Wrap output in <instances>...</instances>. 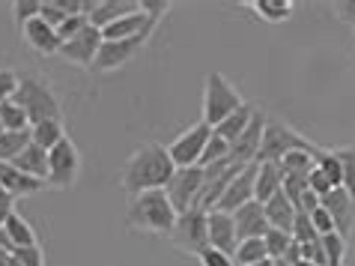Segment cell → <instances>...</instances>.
<instances>
[{
	"mask_svg": "<svg viewBox=\"0 0 355 266\" xmlns=\"http://www.w3.org/2000/svg\"><path fill=\"white\" fill-rule=\"evenodd\" d=\"M176 171V165L167 153V147L162 144H144L141 150H135L129 156V162L123 167V189L132 194L141 192H155L164 189L171 183V176Z\"/></svg>",
	"mask_w": 355,
	"mask_h": 266,
	"instance_id": "6da1fadb",
	"label": "cell"
},
{
	"mask_svg": "<svg viewBox=\"0 0 355 266\" xmlns=\"http://www.w3.org/2000/svg\"><path fill=\"white\" fill-rule=\"evenodd\" d=\"M176 219H180V213L173 210V203L167 198L164 189L135 194L129 201V213H125L129 228L144 231V233H167L171 236Z\"/></svg>",
	"mask_w": 355,
	"mask_h": 266,
	"instance_id": "7a4b0ae2",
	"label": "cell"
},
{
	"mask_svg": "<svg viewBox=\"0 0 355 266\" xmlns=\"http://www.w3.org/2000/svg\"><path fill=\"white\" fill-rule=\"evenodd\" d=\"M12 102L24 108V114L31 117V126L45 120H60V99L51 90L48 78H42L39 72L18 75V90L12 96Z\"/></svg>",
	"mask_w": 355,
	"mask_h": 266,
	"instance_id": "3957f363",
	"label": "cell"
},
{
	"mask_svg": "<svg viewBox=\"0 0 355 266\" xmlns=\"http://www.w3.org/2000/svg\"><path fill=\"white\" fill-rule=\"evenodd\" d=\"M295 150H308V153H317L320 147L311 144L304 135H299L287 126L278 117H269L266 120V132H263V144H260V153H257V165L263 162H281L287 153H295Z\"/></svg>",
	"mask_w": 355,
	"mask_h": 266,
	"instance_id": "277c9868",
	"label": "cell"
},
{
	"mask_svg": "<svg viewBox=\"0 0 355 266\" xmlns=\"http://www.w3.org/2000/svg\"><path fill=\"white\" fill-rule=\"evenodd\" d=\"M245 105V99L239 96V90L227 81L221 72H209L206 75V87H203V123H209L212 129L218 123H224L233 111H239Z\"/></svg>",
	"mask_w": 355,
	"mask_h": 266,
	"instance_id": "5b68a950",
	"label": "cell"
},
{
	"mask_svg": "<svg viewBox=\"0 0 355 266\" xmlns=\"http://www.w3.org/2000/svg\"><path fill=\"white\" fill-rule=\"evenodd\" d=\"M206 219H209V213L197 210V206L189 213H180V219H176L171 231V242L180 251L197 258L203 249H209V224H206Z\"/></svg>",
	"mask_w": 355,
	"mask_h": 266,
	"instance_id": "8992f818",
	"label": "cell"
},
{
	"mask_svg": "<svg viewBox=\"0 0 355 266\" xmlns=\"http://www.w3.org/2000/svg\"><path fill=\"white\" fill-rule=\"evenodd\" d=\"M81 174V153L72 144V138H66L48 153V185L51 189H72Z\"/></svg>",
	"mask_w": 355,
	"mask_h": 266,
	"instance_id": "52a82bcc",
	"label": "cell"
},
{
	"mask_svg": "<svg viewBox=\"0 0 355 266\" xmlns=\"http://www.w3.org/2000/svg\"><path fill=\"white\" fill-rule=\"evenodd\" d=\"M167 198H171L176 213H189L197 206V198L203 192V167H176L171 183L164 185Z\"/></svg>",
	"mask_w": 355,
	"mask_h": 266,
	"instance_id": "ba28073f",
	"label": "cell"
},
{
	"mask_svg": "<svg viewBox=\"0 0 355 266\" xmlns=\"http://www.w3.org/2000/svg\"><path fill=\"white\" fill-rule=\"evenodd\" d=\"M209 138H212V126L209 123H194L191 129H185L176 141L167 147V153H171V159L176 167H194V165H200L203 159V150H206V144H209Z\"/></svg>",
	"mask_w": 355,
	"mask_h": 266,
	"instance_id": "9c48e42d",
	"label": "cell"
},
{
	"mask_svg": "<svg viewBox=\"0 0 355 266\" xmlns=\"http://www.w3.org/2000/svg\"><path fill=\"white\" fill-rule=\"evenodd\" d=\"M150 42V33L135 36V39H120V42H102L98 48V57L93 63V72H114V69H123L125 63H132L137 54L144 51V45Z\"/></svg>",
	"mask_w": 355,
	"mask_h": 266,
	"instance_id": "30bf717a",
	"label": "cell"
},
{
	"mask_svg": "<svg viewBox=\"0 0 355 266\" xmlns=\"http://www.w3.org/2000/svg\"><path fill=\"white\" fill-rule=\"evenodd\" d=\"M105 42V36L98 27L93 24H87L81 33H78L75 39H69V42H63L60 48V57L69 63H75V66H84V69H93L96 63V57H98V48H102Z\"/></svg>",
	"mask_w": 355,
	"mask_h": 266,
	"instance_id": "8fae6325",
	"label": "cell"
},
{
	"mask_svg": "<svg viewBox=\"0 0 355 266\" xmlns=\"http://www.w3.org/2000/svg\"><path fill=\"white\" fill-rule=\"evenodd\" d=\"M141 9V0H84L81 15L98 31H105L107 24H114L116 18L132 15Z\"/></svg>",
	"mask_w": 355,
	"mask_h": 266,
	"instance_id": "7c38bea8",
	"label": "cell"
},
{
	"mask_svg": "<svg viewBox=\"0 0 355 266\" xmlns=\"http://www.w3.org/2000/svg\"><path fill=\"white\" fill-rule=\"evenodd\" d=\"M254 183H257V162H254V165H245L242 171L236 174V180L227 185L224 198L218 201V206H215V210L233 215L236 210H242L245 203H251V201H254Z\"/></svg>",
	"mask_w": 355,
	"mask_h": 266,
	"instance_id": "4fadbf2b",
	"label": "cell"
},
{
	"mask_svg": "<svg viewBox=\"0 0 355 266\" xmlns=\"http://www.w3.org/2000/svg\"><path fill=\"white\" fill-rule=\"evenodd\" d=\"M266 111H257L254 114V120L248 123V129H245L236 141L230 144V159L236 165H254L257 162V153H260V144H263V132H266Z\"/></svg>",
	"mask_w": 355,
	"mask_h": 266,
	"instance_id": "5bb4252c",
	"label": "cell"
},
{
	"mask_svg": "<svg viewBox=\"0 0 355 266\" xmlns=\"http://www.w3.org/2000/svg\"><path fill=\"white\" fill-rule=\"evenodd\" d=\"M320 203L329 210L331 222H334V231H338L340 236H349L355 231V198L343 189V185L331 189L325 198H320Z\"/></svg>",
	"mask_w": 355,
	"mask_h": 266,
	"instance_id": "9a60e30c",
	"label": "cell"
},
{
	"mask_svg": "<svg viewBox=\"0 0 355 266\" xmlns=\"http://www.w3.org/2000/svg\"><path fill=\"white\" fill-rule=\"evenodd\" d=\"M233 224H236V240H263L266 231H269V219H266V210L260 201L245 203L242 210L233 213Z\"/></svg>",
	"mask_w": 355,
	"mask_h": 266,
	"instance_id": "2e32d148",
	"label": "cell"
},
{
	"mask_svg": "<svg viewBox=\"0 0 355 266\" xmlns=\"http://www.w3.org/2000/svg\"><path fill=\"white\" fill-rule=\"evenodd\" d=\"M155 27H159V22L146 15L144 9H137V13L123 15V18H116L114 24H107L102 31V36L107 39V42H120V39H135V36H144V33L153 36Z\"/></svg>",
	"mask_w": 355,
	"mask_h": 266,
	"instance_id": "e0dca14e",
	"label": "cell"
},
{
	"mask_svg": "<svg viewBox=\"0 0 355 266\" xmlns=\"http://www.w3.org/2000/svg\"><path fill=\"white\" fill-rule=\"evenodd\" d=\"M21 33H24V42L33 48L36 54H42V57H51V54H60V36H57V31L51 24H45L42 18H33V22H27L21 27Z\"/></svg>",
	"mask_w": 355,
	"mask_h": 266,
	"instance_id": "ac0fdd59",
	"label": "cell"
},
{
	"mask_svg": "<svg viewBox=\"0 0 355 266\" xmlns=\"http://www.w3.org/2000/svg\"><path fill=\"white\" fill-rule=\"evenodd\" d=\"M45 185H48L45 180L21 174L12 162H0V189H6L9 194H15V198H33V194H39Z\"/></svg>",
	"mask_w": 355,
	"mask_h": 266,
	"instance_id": "d6986e66",
	"label": "cell"
},
{
	"mask_svg": "<svg viewBox=\"0 0 355 266\" xmlns=\"http://www.w3.org/2000/svg\"><path fill=\"white\" fill-rule=\"evenodd\" d=\"M206 224H209V245H212V249H218V251H224V254H230V258H233L236 245H239V240H236L233 215L212 210L209 219H206Z\"/></svg>",
	"mask_w": 355,
	"mask_h": 266,
	"instance_id": "ffe728a7",
	"label": "cell"
},
{
	"mask_svg": "<svg viewBox=\"0 0 355 266\" xmlns=\"http://www.w3.org/2000/svg\"><path fill=\"white\" fill-rule=\"evenodd\" d=\"M278 192H284V171L278 162L257 165V183H254V201H272Z\"/></svg>",
	"mask_w": 355,
	"mask_h": 266,
	"instance_id": "44dd1931",
	"label": "cell"
},
{
	"mask_svg": "<svg viewBox=\"0 0 355 266\" xmlns=\"http://www.w3.org/2000/svg\"><path fill=\"white\" fill-rule=\"evenodd\" d=\"M263 210H266V219H269V228L293 233V222H295V213H299V210H295V203L284 192H278L272 201H266Z\"/></svg>",
	"mask_w": 355,
	"mask_h": 266,
	"instance_id": "7402d4cb",
	"label": "cell"
},
{
	"mask_svg": "<svg viewBox=\"0 0 355 266\" xmlns=\"http://www.w3.org/2000/svg\"><path fill=\"white\" fill-rule=\"evenodd\" d=\"M260 111V108L257 105H251V102H245L242 108H239V111H233L230 117H227V120L224 123H218V126H215V135H218V138H224V141L227 144H233L236 141V138H239L245 129H248V123L254 120V114H257Z\"/></svg>",
	"mask_w": 355,
	"mask_h": 266,
	"instance_id": "603a6c76",
	"label": "cell"
},
{
	"mask_svg": "<svg viewBox=\"0 0 355 266\" xmlns=\"http://www.w3.org/2000/svg\"><path fill=\"white\" fill-rule=\"evenodd\" d=\"M18 171L21 174H27V176H36V180H45L48 183V153L42 150V147H36V144H31L27 150L18 156V159L12 162Z\"/></svg>",
	"mask_w": 355,
	"mask_h": 266,
	"instance_id": "cb8c5ba5",
	"label": "cell"
},
{
	"mask_svg": "<svg viewBox=\"0 0 355 266\" xmlns=\"http://www.w3.org/2000/svg\"><path fill=\"white\" fill-rule=\"evenodd\" d=\"M31 135H33V144L42 147L45 153H51L57 144L66 141V129H63V120H45V123H36L31 126Z\"/></svg>",
	"mask_w": 355,
	"mask_h": 266,
	"instance_id": "d4e9b609",
	"label": "cell"
},
{
	"mask_svg": "<svg viewBox=\"0 0 355 266\" xmlns=\"http://www.w3.org/2000/svg\"><path fill=\"white\" fill-rule=\"evenodd\" d=\"M248 6L263 18V22H269V24L287 22V18L293 15V9H295L293 0H251Z\"/></svg>",
	"mask_w": 355,
	"mask_h": 266,
	"instance_id": "484cf974",
	"label": "cell"
},
{
	"mask_svg": "<svg viewBox=\"0 0 355 266\" xmlns=\"http://www.w3.org/2000/svg\"><path fill=\"white\" fill-rule=\"evenodd\" d=\"M322 153V147L317 153H308V150H295V153H287L284 159L278 162L284 174H295V176H311V171L317 167V156Z\"/></svg>",
	"mask_w": 355,
	"mask_h": 266,
	"instance_id": "4316f807",
	"label": "cell"
},
{
	"mask_svg": "<svg viewBox=\"0 0 355 266\" xmlns=\"http://www.w3.org/2000/svg\"><path fill=\"white\" fill-rule=\"evenodd\" d=\"M31 144H33L31 129H24V132H3V135H0V162H15Z\"/></svg>",
	"mask_w": 355,
	"mask_h": 266,
	"instance_id": "83f0119b",
	"label": "cell"
},
{
	"mask_svg": "<svg viewBox=\"0 0 355 266\" xmlns=\"http://www.w3.org/2000/svg\"><path fill=\"white\" fill-rule=\"evenodd\" d=\"M6 233L12 236V242H15V251L18 249H31V245H39V240H36V233H33V228H31V222L24 219L21 213H15L12 219H9L6 224Z\"/></svg>",
	"mask_w": 355,
	"mask_h": 266,
	"instance_id": "f1b7e54d",
	"label": "cell"
},
{
	"mask_svg": "<svg viewBox=\"0 0 355 266\" xmlns=\"http://www.w3.org/2000/svg\"><path fill=\"white\" fill-rule=\"evenodd\" d=\"M260 260H272L263 240H242L239 245H236V251H233L236 266H251V263H260Z\"/></svg>",
	"mask_w": 355,
	"mask_h": 266,
	"instance_id": "f546056e",
	"label": "cell"
},
{
	"mask_svg": "<svg viewBox=\"0 0 355 266\" xmlns=\"http://www.w3.org/2000/svg\"><path fill=\"white\" fill-rule=\"evenodd\" d=\"M0 123H3L6 132H24V129H31V117H27L24 108L18 105V102H12V99L0 105Z\"/></svg>",
	"mask_w": 355,
	"mask_h": 266,
	"instance_id": "4dcf8cb0",
	"label": "cell"
},
{
	"mask_svg": "<svg viewBox=\"0 0 355 266\" xmlns=\"http://www.w3.org/2000/svg\"><path fill=\"white\" fill-rule=\"evenodd\" d=\"M322 242V251H325V260L329 266H343V258H347V236H340L338 231L320 236Z\"/></svg>",
	"mask_w": 355,
	"mask_h": 266,
	"instance_id": "1f68e13d",
	"label": "cell"
},
{
	"mask_svg": "<svg viewBox=\"0 0 355 266\" xmlns=\"http://www.w3.org/2000/svg\"><path fill=\"white\" fill-rule=\"evenodd\" d=\"M263 242H266V251H269V258H272V260H278V258H284V254L290 251V245H293L295 240H293V233H290V231L269 228V231H266V236H263Z\"/></svg>",
	"mask_w": 355,
	"mask_h": 266,
	"instance_id": "d6a6232c",
	"label": "cell"
},
{
	"mask_svg": "<svg viewBox=\"0 0 355 266\" xmlns=\"http://www.w3.org/2000/svg\"><path fill=\"white\" fill-rule=\"evenodd\" d=\"M334 156L340 159V167H343V189H347L352 198H355V144L338 147Z\"/></svg>",
	"mask_w": 355,
	"mask_h": 266,
	"instance_id": "836d02e7",
	"label": "cell"
},
{
	"mask_svg": "<svg viewBox=\"0 0 355 266\" xmlns=\"http://www.w3.org/2000/svg\"><path fill=\"white\" fill-rule=\"evenodd\" d=\"M221 159H230V144L212 132L209 144H206V150H203V159H200V165H197V167H209V165L221 162Z\"/></svg>",
	"mask_w": 355,
	"mask_h": 266,
	"instance_id": "e575fe53",
	"label": "cell"
},
{
	"mask_svg": "<svg viewBox=\"0 0 355 266\" xmlns=\"http://www.w3.org/2000/svg\"><path fill=\"white\" fill-rule=\"evenodd\" d=\"M317 167L325 176H329L334 185H343V167H340V159L334 156V150H322L317 156Z\"/></svg>",
	"mask_w": 355,
	"mask_h": 266,
	"instance_id": "d590c367",
	"label": "cell"
},
{
	"mask_svg": "<svg viewBox=\"0 0 355 266\" xmlns=\"http://www.w3.org/2000/svg\"><path fill=\"white\" fill-rule=\"evenodd\" d=\"M293 240L295 242H317L320 240V233L317 228H313V222H311V215L308 213H295V222H293Z\"/></svg>",
	"mask_w": 355,
	"mask_h": 266,
	"instance_id": "8d00e7d4",
	"label": "cell"
},
{
	"mask_svg": "<svg viewBox=\"0 0 355 266\" xmlns=\"http://www.w3.org/2000/svg\"><path fill=\"white\" fill-rule=\"evenodd\" d=\"M12 15H15V22L24 27L27 22H33V18L42 15V0H15Z\"/></svg>",
	"mask_w": 355,
	"mask_h": 266,
	"instance_id": "74e56055",
	"label": "cell"
},
{
	"mask_svg": "<svg viewBox=\"0 0 355 266\" xmlns=\"http://www.w3.org/2000/svg\"><path fill=\"white\" fill-rule=\"evenodd\" d=\"M39 18H42L45 24H51L54 31H57V27H60L66 18H72V15H69L66 9L60 6V0H42V15H39Z\"/></svg>",
	"mask_w": 355,
	"mask_h": 266,
	"instance_id": "f35d334b",
	"label": "cell"
},
{
	"mask_svg": "<svg viewBox=\"0 0 355 266\" xmlns=\"http://www.w3.org/2000/svg\"><path fill=\"white\" fill-rule=\"evenodd\" d=\"M308 192V176H295V174H284V194L293 201V203H299V198Z\"/></svg>",
	"mask_w": 355,
	"mask_h": 266,
	"instance_id": "ab89813d",
	"label": "cell"
},
{
	"mask_svg": "<svg viewBox=\"0 0 355 266\" xmlns=\"http://www.w3.org/2000/svg\"><path fill=\"white\" fill-rule=\"evenodd\" d=\"M87 24H90V22H87L84 15H72V18H66V22L57 27V36H60V42H69V39H75Z\"/></svg>",
	"mask_w": 355,
	"mask_h": 266,
	"instance_id": "60d3db41",
	"label": "cell"
},
{
	"mask_svg": "<svg viewBox=\"0 0 355 266\" xmlns=\"http://www.w3.org/2000/svg\"><path fill=\"white\" fill-rule=\"evenodd\" d=\"M15 90H18V75L12 69H0V105L12 99Z\"/></svg>",
	"mask_w": 355,
	"mask_h": 266,
	"instance_id": "b9f144b4",
	"label": "cell"
},
{
	"mask_svg": "<svg viewBox=\"0 0 355 266\" xmlns=\"http://www.w3.org/2000/svg\"><path fill=\"white\" fill-rule=\"evenodd\" d=\"M197 260H200V266H236L230 254H224V251H218V249H212V245L197 254Z\"/></svg>",
	"mask_w": 355,
	"mask_h": 266,
	"instance_id": "7bdbcfd3",
	"label": "cell"
},
{
	"mask_svg": "<svg viewBox=\"0 0 355 266\" xmlns=\"http://www.w3.org/2000/svg\"><path fill=\"white\" fill-rule=\"evenodd\" d=\"M308 189H311V192H317L320 198H325V194H329L331 189H338V185H334V183L329 180V176H325V174L320 171V167H313L311 176H308Z\"/></svg>",
	"mask_w": 355,
	"mask_h": 266,
	"instance_id": "ee69618b",
	"label": "cell"
},
{
	"mask_svg": "<svg viewBox=\"0 0 355 266\" xmlns=\"http://www.w3.org/2000/svg\"><path fill=\"white\" fill-rule=\"evenodd\" d=\"M311 222H313V228H317L320 236H325V233H331V231H334V222H331V215H329V210H325L322 203L311 213Z\"/></svg>",
	"mask_w": 355,
	"mask_h": 266,
	"instance_id": "f6af8a7d",
	"label": "cell"
},
{
	"mask_svg": "<svg viewBox=\"0 0 355 266\" xmlns=\"http://www.w3.org/2000/svg\"><path fill=\"white\" fill-rule=\"evenodd\" d=\"M141 9L155 22H162V18L171 13V0H141Z\"/></svg>",
	"mask_w": 355,
	"mask_h": 266,
	"instance_id": "bcb514c9",
	"label": "cell"
},
{
	"mask_svg": "<svg viewBox=\"0 0 355 266\" xmlns=\"http://www.w3.org/2000/svg\"><path fill=\"white\" fill-rule=\"evenodd\" d=\"M15 258L21 260L24 266H45V251L39 245H31V249H18Z\"/></svg>",
	"mask_w": 355,
	"mask_h": 266,
	"instance_id": "7dc6e473",
	"label": "cell"
},
{
	"mask_svg": "<svg viewBox=\"0 0 355 266\" xmlns=\"http://www.w3.org/2000/svg\"><path fill=\"white\" fill-rule=\"evenodd\" d=\"M15 201H18L15 194H9L6 189H0V228H3V224L15 215Z\"/></svg>",
	"mask_w": 355,
	"mask_h": 266,
	"instance_id": "c3c4849f",
	"label": "cell"
},
{
	"mask_svg": "<svg viewBox=\"0 0 355 266\" xmlns=\"http://www.w3.org/2000/svg\"><path fill=\"white\" fill-rule=\"evenodd\" d=\"M334 15L355 27V0H338V3H334Z\"/></svg>",
	"mask_w": 355,
	"mask_h": 266,
	"instance_id": "681fc988",
	"label": "cell"
},
{
	"mask_svg": "<svg viewBox=\"0 0 355 266\" xmlns=\"http://www.w3.org/2000/svg\"><path fill=\"white\" fill-rule=\"evenodd\" d=\"M317 206H320V194L308 189V192H304L302 198H299V203H295V210H299V213H308V215H311L313 210H317Z\"/></svg>",
	"mask_w": 355,
	"mask_h": 266,
	"instance_id": "f907efd6",
	"label": "cell"
},
{
	"mask_svg": "<svg viewBox=\"0 0 355 266\" xmlns=\"http://www.w3.org/2000/svg\"><path fill=\"white\" fill-rule=\"evenodd\" d=\"M0 249L9 251V254H15V242H12V236L6 233V228H0Z\"/></svg>",
	"mask_w": 355,
	"mask_h": 266,
	"instance_id": "816d5d0a",
	"label": "cell"
},
{
	"mask_svg": "<svg viewBox=\"0 0 355 266\" xmlns=\"http://www.w3.org/2000/svg\"><path fill=\"white\" fill-rule=\"evenodd\" d=\"M293 266H317V263H313V260H308V258H302V260H295Z\"/></svg>",
	"mask_w": 355,
	"mask_h": 266,
	"instance_id": "f5cc1de1",
	"label": "cell"
},
{
	"mask_svg": "<svg viewBox=\"0 0 355 266\" xmlns=\"http://www.w3.org/2000/svg\"><path fill=\"white\" fill-rule=\"evenodd\" d=\"M272 266H293V263H287L284 258H278V260H272Z\"/></svg>",
	"mask_w": 355,
	"mask_h": 266,
	"instance_id": "db71d44e",
	"label": "cell"
},
{
	"mask_svg": "<svg viewBox=\"0 0 355 266\" xmlns=\"http://www.w3.org/2000/svg\"><path fill=\"white\" fill-rule=\"evenodd\" d=\"M251 266H272V260H260V263H251Z\"/></svg>",
	"mask_w": 355,
	"mask_h": 266,
	"instance_id": "11a10c76",
	"label": "cell"
},
{
	"mask_svg": "<svg viewBox=\"0 0 355 266\" xmlns=\"http://www.w3.org/2000/svg\"><path fill=\"white\" fill-rule=\"evenodd\" d=\"M3 132H6V129H3V123H0V135H3Z\"/></svg>",
	"mask_w": 355,
	"mask_h": 266,
	"instance_id": "9f6ffc18",
	"label": "cell"
}]
</instances>
